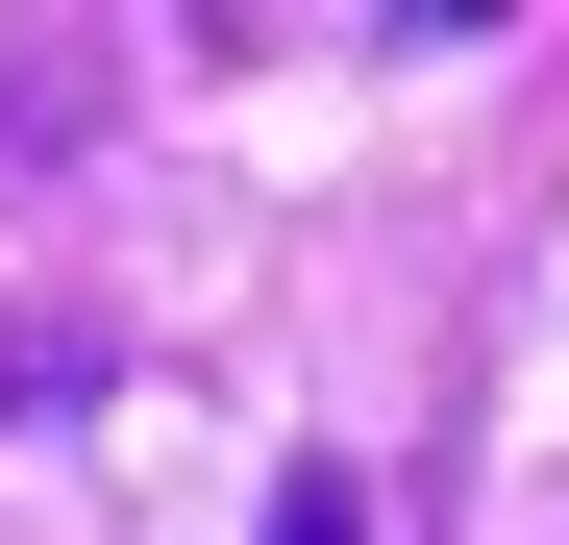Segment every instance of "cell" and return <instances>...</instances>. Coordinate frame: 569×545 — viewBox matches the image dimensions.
I'll return each mask as SVG.
<instances>
[{"label":"cell","mask_w":569,"mask_h":545,"mask_svg":"<svg viewBox=\"0 0 569 545\" xmlns=\"http://www.w3.org/2000/svg\"><path fill=\"white\" fill-rule=\"evenodd\" d=\"M248 545H371V496H347V472H272V521H248Z\"/></svg>","instance_id":"1"}]
</instances>
